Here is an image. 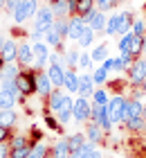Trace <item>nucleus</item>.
<instances>
[{"label":"nucleus","mask_w":146,"mask_h":158,"mask_svg":"<svg viewBox=\"0 0 146 158\" xmlns=\"http://www.w3.org/2000/svg\"><path fill=\"white\" fill-rule=\"evenodd\" d=\"M20 5V0H7L5 2V11H9V14H14L16 11V7Z\"/></svg>","instance_id":"obj_45"},{"label":"nucleus","mask_w":146,"mask_h":158,"mask_svg":"<svg viewBox=\"0 0 146 158\" xmlns=\"http://www.w3.org/2000/svg\"><path fill=\"white\" fill-rule=\"evenodd\" d=\"M144 113V104L140 99H126V111H124V122L133 120V118H142Z\"/></svg>","instance_id":"obj_8"},{"label":"nucleus","mask_w":146,"mask_h":158,"mask_svg":"<svg viewBox=\"0 0 146 158\" xmlns=\"http://www.w3.org/2000/svg\"><path fill=\"white\" fill-rule=\"evenodd\" d=\"M16 86L20 95H34L36 93V73H18Z\"/></svg>","instance_id":"obj_3"},{"label":"nucleus","mask_w":146,"mask_h":158,"mask_svg":"<svg viewBox=\"0 0 146 158\" xmlns=\"http://www.w3.org/2000/svg\"><path fill=\"white\" fill-rule=\"evenodd\" d=\"M92 75H83L79 77V93H81V97H88L92 93Z\"/></svg>","instance_id":"obj_20"},{"label":"nucleus","mask_w":146,"mask_h":158,"mask_svg":"<svg viewBox=\"0 0 146 158\" xmlns=\"http://www.w3.org/2000/svg\"><path fill=\"white\" fill-rule=\"evenodd\" d=\"M29 156V147H16V149H9V158H27Z\"/></svg>","instance_id":"obj_40"},{"label":"nucleus","mask_w":146,"mask_h":158,"mask_svg":"<svg viewBox=\"0 0 146 158\" xmlns=\"http://www.w3.org/2000/svg\"><path fill=\"white\" fill-rule=\"evenodd\" d=\"M128 79H130V84H135V86L144 84V79H146V59L133 61V66L128 68Z\"/></svg>","instance_id":"obj_5"},{"label":"nucleus","mask_w":146,"mask_h":158,"mask_svg":"<svg viewBox=\"0 0 146 158\" xmlns=\"http://www.w3.org/2000/svg\"><path fill=\"white\" fill-rule=\"evenodd\" d=\"M49 61H52V63H61V59H58L56 54H52V56H49Z\"/></svg>","instance_id":"obj_52"},{"label":"nucleus","mask_w":146,"mask_h":158,"mask_svg":"<svg viewBox=\"0 0 146 158\" xmlns=\"http://www.w3.org/2000/svg\"><path fill=\"white\" fill-rule=\"evenodd\" d=\"M106 111H108V118L110 122H121L124 120V111H126V99L124 97H112L110 102L106 104Z\"/></svg>","instance_id":"obj_4"},{"label":"nucleus","mask_w":146,"mask_h":158,"mask_svg":"<svg viewBox=\"0 0 146 158\" xmlns=\"http://www.w3.org/2000/svg\"><path fill=\"white\" fill-rule=\"evenodd\" d=\"M79 56H81V54H79L77 50H70V52H68V56H65V61H68L70 70H74V68H77V63H79Z\"/></svg>","instance_id":"obj_41"},{"label":"nucleus","mask_w":146,"mask_h":158,"mask_svg":"<svg viewBox=\"0 0 146 158\" xmlns=\"http://www.w3.org/2000/svg\"><path fill=\"white\" fill-rule=\"evenodd\" d=\"M36 11H38V2H36V0H20V5L16 7V11H14L11 16H14L16 23H25V20L29 16H34Z\"/></svg>","instance_id":"obj_2"},{"label":"nucleus","mask_w":146,"mask_h":158,"mask_svg":"<svg viewBox=\"0 0 146 158\" xmlns=\"http://www.w3.org/2000/svg\"><path fill=\"white\" fill-rule=\"evenodd\" d=\"M45 41H47V43H52V45H56V48L61 45V41H63V39H61V34H58V32L54 30V25L45 32Z\"/></svg>","instance_id":"obj_31"},{"label":"nucleus","mask_w":146,"mask_h":158,"mask_svg":"<svg viewBox=\"0 0 146 158\" xmlns=\"http://www.w3.org/2000/svg\"><path fill=\"white\" fill-rule=\"evenodd\" d=\"M133 41H135V34H133V32L124 34L121 41H119V52H130V45H133Z\"/></svg>","instance_id":"obj_29"},{"label":"nucleus","mask_w":146,"mask_h":158,"mask_svg":"<svg viewBox=\"0 0 146 158\" xmlns=\"http://www.w3.org/2000/svg\"><path fill=\"white\" fill-rule=\"evenodd\" d=\"M106 79H108V70H104V68H97L92 73V81L94 84H106Z\"/></svg>","instance_id":"obj_39"},{"label":"nucleus","mask_w":146,"mask_h":158,"mask_svg":"<svg viewBox=\"0 0 146 158\" xmlns=\"http://www.w3.org/2000/svg\"><path fill=\"white\" fill-rule=\"evenodd\" d=\"M142 118H144V120H146V106H144V113H142Z\"/></svg>","instance_id":"obj_55"},{"label":"nucleus","mask_w":146,"mask_h":158,"mask_svg":"<svg viewBox=\"0 0 146 158\" xmlns=\"http://www.w3.org/2000/svg\"><path fill=\"white\" fill-rule=\"evenodd\" d=\"M85 135H88V142H99L101 140V127L97 124V122H92L90 127H88V131H85Z\"/></svg>","instance_id":"obj_23"},{"label":"nucleus","mask_w":146,"mask_h":158,"mask_svg":"<svg viewBox=\"0 0 146 158\" xmlns=\"http://www.w3.org/2000/svg\"><path fill=\"white\" fill-rule=\"evenodd\" d=\"M104 70H115V59H110V56H108V59L104 61V66H101Z\"/></svg>","instance_id":"obj_47"},{"label":"nucleus","mask_w":146,"mask_h":158,"mask_svg":"<svg viewBox=\"0 0 146 158\" xmlns=\"http://www.w3.org/2000/svg\"><path fill=\"white\" fill-rule=\"evenodd\" d=\"M63 86L68 93H79V77L74 70H65V77H63Z\"/></svg>","instance_id":"obj_15"},{"label":"nucleus","mask_w":146,"mask_h":158,"mask_svg":"<svg viewBox=\"0 0 146 158\" xmlns=\"http://www.w3.org/2000/svg\"><path fill=\"white\" fill-rule=\"evenodd\" d=\"M47 152H49V149H47L45 145L36 142V145L29 149V156H27V158H45V156H47Z\"/></svg>","instance_id":"obj_28"},{"label":"nucleus","mask_w":146,"mask_h":158,"mask_svg":"<svg viewBox=\"0 0 146 158\" xmlns=\"http://www.w3.org/2000/svg\"><path fill=\"white\" fill-rule=\"evenodd\" d=\"M7 138H9V129H5V127H0V142H5Z\"/></svg>","instance_id":"obj_49"},{"label":"nucleus","mask_w":146,"mask_h":158,"mask_svg":"<svg viewBox=\"0 0 146 158\" xmlns=\"http://www.w3.org/2000/svg\"><path fill=\"white\" fill-rule=\"evenodd\" d=\"M0 158H9V147L5 142H0Z\"/></svg>","instance_id":"obj_48"},{"label":"nucleus","mask_w":146,"mask_h":158,"mask_svg":"<svg viewBox=\"0 0 146 158\" xmlns=\"http://www.w3.org/2000/svg\"><path fill=\"white\" fill-rule=\"evenodd\" d=\"M2 68H5V59L0 56V70H2Z\"/></svg>","instance_id":"obj_53"},{"label":"nucleus","mask_w":146,"mask_h":158,"mask_svg":"<svg viewBox=\"0 0 146 158\" xmlns=\"http://www.w3.org/2000/svg\"><path fill=\"white\" fill-rule=\"evenodd\" d=\"M133 23V18H130V14H119V27H117V34H128V27Z\"/></svg>","instance_id":"obj_26"},{"label":"nucleus","mask_w":146,"mask_h":158,"mask_svg":"<svg viewBox=\"0 0 146 158\" xmlns=\"http://www.w3.org/2000/svg\"><path fill=\"white\" fill-rule=\"evenodd\" d=\"M72 97H68L65 95V99H63V104H61V109L56 111V115H58V122L61 124H68V122L72 120Z\"/></svg>","instance_id":"obj_10"},{"label":"nucleus","mask_w":146,"mask_h":158,"mask_svg":"<svg viewBox=\"0 0 146 158\" xmlns=\"http://www.w3.org/2000/svg\"><path fill=\"white\" fill-rule=\"evenodd\" d=\"M108 59V48L106 45H99L92 50V61H106Z\"/></svg>","instance_id":"obj_37"},{"label":"nucleus","mask_w":146,"mask_h":158,"mask_svg":"<svg viewBox=\"0 0 146 158\" xmlns=\"http://www.w3.org/2000/svg\"><path fill=\"white\" fill-rule=\"evenodd\" d=\"M52 14L54 18H65L68 16V0H52Z\"/></svg>","instance_id":"obj_19"},{"label":"nucleus","mask_w":146,"mask_h":158,"mask_svg":"<svg viewBox=\"0 0 146 158\" xmlns=\"http://www.w3.org/2000/svg\"><path fill=\"white\" fill-rule=\"evenodd\" d=\"M25 145H27V138H25V135H14V138H11V147H9V149L25 147Z\"/></svg>","instance_id":"obj_44"},{"label":"nucleus","mask_w":146,"mask_h":158,"mask_svg":"<svg viewBox=\"0 0 146 158\" xmlns=\"http://www.w3.org/2000/svg\"><path fill=\"white\" fill-rule=\"evenodd\" d=\"M85 158H101V154L97 152V149H90V154H88Z\"/></svg>","instance_id":"obj_50"},{"label":"nucleus","mask_w":146,"mask_h":158,"mask_svg":"<svg viewBox=\"0 0 146 158\" xmlns=\"http://www.w3.org/2000/svg\"><path fill=\"white\" fill-rule=\"evenodd\" d=\"M144 30H146L144 20H135V23H133V34H135V36H144Z\"/></svg>","instance_id":"obj_43"},{"label":"nucleus","mask_w":146,"mask_h":158,"mask_svg":"<svg viewBox=\"0 0 146 158\" xmlns=\"http://www.w3.org/2000/svg\"><path fill=\"white\" fill-rule=\"evenodd\" d=\"M70 145H68V138L65 140H58L56 145H54V149H49V156L52 158H70Z\"/></svg>","instance_id":"obj_14"},{"label":"nucleus","mask_w":146,"mask_h":158,"mask_svg":"<svg viewBox=\"0 0 146 158\" xmlns=\"http://www.w3.org/2000/svg\"><path fill=\"white\" fill-rule=\"evenodd\" d=\"M16 99L18 97H14L11 93H0V111H5V109H14V104H16Z\"/></svg>","instance_id":"obj_24"},{"label":"nucleus","mask_w":146,"mask_h":158,"mask_svg":"<svg viewBox=\"0 0 146 158\" xmlns=\"http://www.w3.org/2000/svg\"><path fill=\"white\" fill-rule=\"evenodd\" d=\"M83 142H85V140H83V135H81V133H74V135H70V138H68V145H70V152H77V149H79V147H81V145H83Z\"/></svg>","instance_id":"obj_36"},{"label":"nucleus","mask_w":146,"mask_h":158,"mask_svg":"<svg viewBox=\"0 0 146 158\" xmlns=\"http://www.w3.org/2000/svg\"><path fill=\"white\" fill-rule=\"evenodd\" d=\"M142 88H144V93H146V79H144V84H142Z\"/></svg>","instance_id":"obj_56"},{"label":"nucleus","mask_w":146,"mask_h":158,"mask_svg":"<svg viewBox=\"0 0 146 158\" xmlns=\"http://www.w3.org/2000/svg\"><path fill=\"white\" fill-rule=\"evenodd\" d=\"M52 25H54V14H52V7H41V9L36 11V25H34V32L45 34Z\"/></svg>","instance_id":"obj_1"},{"label":"nucleus","mask_w":146,"mask_h":158,"mask_svg":"<svg viewBox=\"0 0 146 158\" xmlns=\"http://www.w3.org/2000/svg\"><path fill=\"white\" fill-rule=\"evenodd\" d=\"M5 2H7V0H0V7H5Z\"/></svg>","instance_id":"obj_57"},{"label":"nucleus","mask_w":146,"mask_h":158,"mask_svg":"<svg viewBox=\"0 0 146 158\" xmlns=\"http://www.w3.org/2000/svg\"><path fill=\"white\" fill-rule=\"evenodd\" d=\"M117 2H119V0H97V9L99 11H110L112 7H117Z\"/></svg>","instance_id":"obj_38"},{"label":"nucleus","mask_w":146,"mask_h":158,"mask_svg":"<svg viewBox=\"0 0 146 158\" xmlns=\"http://www.w3.org/2000/svg\"><path fill=\"white\" fill-rule=\"evenodd\" d=\"M0 79H2V86H0V88H2L5 93H11L14 97L20 95V90H18V86H16V79H5V77H0Z\"/></svg>","instance_id":"obj_25"},{"label":"nucleus","mask_w":146,"mask_h":158,"mask_svg":"<svg viewBox=\"0 0 146 158\" xmlns=\"http://www.w3.org/2000/svg\"><path fill=\"white\" fill-rule=\"evenodd\" d=\"M47 124H49V127H52V129H56V127H58V124H56V120H54V118H47Z\"/></svg>","instance_id":"obj_51"},{"label":"nucleus","mask_w":146,"mask_h":158,"mask_svg":"<svg viewBox=\"0 0 146 158\" xmlns=\"http://www.w3.org/2000/svg\"><path fill=\"white\" fill-rule=\"evenodd\" d=\"M92 41H94V30H92V27H85L83 34H81V39H79V45H81V48H90Z\"/></svg>","instance_id":"obj_27"},{"label":"nucleus","mask_w":146,"mask_h":158,"mask_svg":"<svg viewBox=\"0 0 146 158\" xmlns=\"http://www.w3.org/2000/svg\"><path fill=\"white\" fill-rule=\"evenodd\" d=\"M36 93L43 97H49V93H52V81H49L47 73H36Z\"/></svg>","instance_id":"obj_9"},{"label":"nucleus","mask_w":146,"mask_h":158,"mask_svg":"<svg viewBox=\"0 0 146 158\" xmlns=\"http://www.w3.org/2000/svg\"><path fill=\"white\" fill-rule=\"evenodd\" d=\"M144 54H146V43H144Z\"/></svg>","instance_id":"obj_58"},{"label":"nucleus","mask_w":146,"mask_h":158,"mask_svg":"<svg viewBox=\"0 0 146 158\" xmlns=\"http://www.w3.org/2000/svg\"><path fill=\"white\" fill-rule=\"evenodd\" d=\"M117 27H119V14H115V16H110V20H108V23H106V34H110V36H112V34H117Z\"/></svg>","instance_id":"obj_35"},{"label":"nucleus","mask_w":146,"mask_h":158,"mask_svg":"<svg viewBox=\"0 0 146 158\" xmlns=\"http://www.w3.org/2000/svg\"><path fill=\"white\" fill-rule=\"evenodd\" d=\"M16 61L23 63V66L34 63V52H32V48H29L27 43H20V45H18V56H16Z\"/></svg>","instance_id":"obj_13"},{"label":"nucleus","mask_w":146,"mask_h":158,"mask_svg":"<svg viewBox=\"0 0 146 158\" xmlns=\"http://www.w3.org/2000/svg\"><path fill=\"white\" fill-rule=\"evenodd\" d=\"M2 45H5V41H2V36H0V52H2Z\"/></svg>","instance_id":"obj_54"},{"label":"nucleus","mask_w":146,"mask_h":158,"mask_svg":"<svg viewBox=\"0 0 146 158\" xmlns=\"http://www.w3.org/2000/svg\"><path fill=\"white\" fill-rule=\"evenodd\" d=\"M85 27H88V25L83 23V18H81V16H72V18L68 20V39H72V41H79Z\"/></svg>","instance_id":"obj_7"},{"label":"nucleus","mask_w":146,"mask_h":158,"mask_svg":"<svg viewBox=\"0 0 146 158\" xmlns=\"http://www.w3.org/2000/svg\"><path fill=\"white\" fill-rule=\"evenodd\" d=\"M94 0H77V16H88L90 11H94Z\"/></svg>","instance_id":"obj_21"},{"label":"nucleus","mask_w":146,"mask_h":158,"mask_svg":"<svg viewBox=\"0 0 146 158\" xmlns=\"http://www.w3.org/2000/svg\"><path fill=\"white\" fill-rule=\"evenodd\" d=\"M106 23H108V20H106V14L97 9V11L92 14V18L88 20V27H92L94 32H101V30H106Z\"/></svg>","instance_id":"obj_16"},{"label":"nucleus","mask_w":146,"mask_h":158,"mask_svg":"<svg viewBox=\"0 0 146 158\" xmlns=\"http://www.w3.org/2000/svg\"><path fill=\"white\" fill-rule=\"evenodd\" d=\"M54 30L61 34V39H68V20L65 18H54Z\"/></svg>","instance_id":"obj_34"},{"label":"nucleus","mask_w":146,"mask_h":158,"mask_svg":"<svg viewBox=\"0 0 146 158\" xmlns=\"http://www.w3.org/2000/svg\"><path fill=\"white\" fill-rule=\"evenodd\" d=\"M108 102H110V99H108V95H106L104 90H97V93L92 95V104H104V106H106Z\"/></svg>","instance_id":"obj_42"},{"label":"nucleus","mask_w":146,"mask_h":158,"mask_svg":"<svg viewBox=\"0 0 146 158\" xmlns=\"http://www.w3.org/2000/svg\"><path fill=\"white\" fill-rule=\"evenodd\" d=\"M18 73H20V70L14 66V63H5V68L0 70V77H5V79H16Z\"/></svg>","instance_id":"obj_30"},{"label":"nucleus","mask_w":146,"mask_h":158,"mask_svg":"<svg viewBox=\"0 0 146 158\" xmlns=\"http://www.w3.org/2000/svg\"><path fill=\"white\" fill-rule=\"evenodd\" d=\"M0 93H2V88H0Z\"/></svg>","instance_id":"obj_59"},{"label":"nucleus","mask_w":146,"mask_h":158,"mask_svg":"<svg viewBox=\"0 0 146 158\" xmlns=\"http://www.w3.org/2000/svg\"><path fill=\"white\" fill-rule=\"evenodd\" d=\"M72 115H74V120H79V122L90 120V104H88L85 97L74 99V104H72Z\"/></svg>","instance_id":"obj_6"},{"label":"nucleus","mask_w":146,"mask_h":158,"mask_svg":"<svg viewBox=\"0 0 146 158\" xmlns=\"http://www.w3.org/2000/svg\"><path fill=\"white\" fill-rule=\"evenodd\" d=\"M63 99H65V93H61V90H52V93H49V97H47L49 109H52V111H58V109H61V104H63Z\"/></svg>","instance_id":"obj_22"},{"label":"nucleus","mask_w":146,"mask_h":158,"mask_svg":"<svg viewBox=\"0 0 146 158\" xmlns=\"http://www.w3.org/2000/svg\"><path fill=\"white\" fill-rule=\"evenodd\" d=\"M47 77L49 81H52V86H63V77H65V70L61 68V63H52V66L47 68Z\"/></svg>","instance_id":"obj_11"},{"label":"nucleus","mask_w":146,"mask_h":158,"mask_svg":"<svg viewBox=\"0 0 146 158\" xmlns=\"http://www.w3.org/2000/svg\"><path fill=\"white\" fill-rule=\"evenodd\" d=\"M90 63H92V56H88V54H81V56H79V66L90 68Z\"/></svg>","instance_id":"obj_46"},{"label":"nucleus","mask_w":146,"mask_h":158,"mask_svg":"<svg viewBox=\"0 0 146 158\" xmlns=\"http://www.w3.org/2000/svg\"><path fill=\"white\" fill-rule=\"evenodd\" d=\"M32 52H34V61H36V66H43V63L47 61V48H45V43H38L36 41L34 43V48H32Z\"/></svg>","instance_id":"obj_17"},{"label":"nucleus","mask_w":146,"mask_h":158,"mask_svg":"<svg viewBox=\"0 0 146 158\" xmlns=\"http://www.w3.org/2000/svg\"><path fill=\"white\" fill-rule=\"evenodd\" d=\"M144 43H146L144 36H135L133 45H130V54H133V56H140V54L144 52Z\"/></svg>","instance_id":"obj_32"},{"label":"nucleus","mask_w":146,"mask_h":158,"mask_svg":"<svg viewBox=\"0 0 146 158\" xmlns=\"http://www.w3.org/2000/svg\"><path fill=\"white\" fill-rule=\"evenodd\" d=\"M16 120H18V115H16V111H14V109H5V111H0V127L9 129V127L16 124Z\"/></svg>","instance_id":"obj_18"},{"label":"nucleus","mask_w":146,"mask_h":158,"mask_svg":"<svg viewBox=\"0 0 146 158\" xmlns=\"http://www.w3.org/2000/svg\"><path fill=\"white\" fill-rule=\"evenodd\" d=\"M0 56L5 59V63H14V61H16V56H18V45H16L14 41H5Z\"/></svg>","instance_id":"obj_12"},{"label":"nucleus","mask_w":146,"mask_h":158,"mask_svg":"<svg viewBox=\"0 0 146 158\" xmlns=\"http://www.w3.org/2000/svg\"><path fill=\"white\" fill-rule=\"evenodd\" d=\"M126 124L130 131H144L146 129V120L144 118H133V120H126Z\"/></svg>","instance_id":"obj_33"}]
</instances>
